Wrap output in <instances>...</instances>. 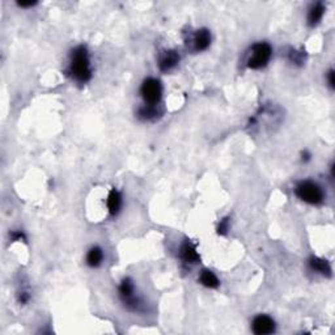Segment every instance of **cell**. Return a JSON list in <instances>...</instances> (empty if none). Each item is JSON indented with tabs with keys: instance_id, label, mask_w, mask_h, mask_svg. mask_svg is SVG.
<instances>
[{
	"instance_id": "obj_13",
	"label": "cell",
	"mask_w": 335,
	"mask_h": 335,
	"mask_svg": "<svg viewBox=\"0 0 335 335\" xmlns=\"http://www.w3.org/2000/svg\"><path fill=\"white\" fill-rule=\"evenodd\" d=\"M104 261V251L100 246H93L89 249L87 254V265L89 267H99Z\"/></svg>"
},
{
	"instance_id": "obj_1",
	"label": "cell",
	"mask_w": 335,
	"mask_h": 335,
	"mask_svg": "<svg viewBox=\"0 0 335 335\" xmlns=\"http://www.w3.org/2000/svg\"><path fill=\"white\" fill-rule=\"evenodd\" d=\"M68 72L76 81L85 84L92 79V67H91V58H89L88 49L84 45L75 47L71 53L70 68Z\"/></svg>"
},
{
	"instance_id": "obj_5",
	"label": "cell",
	"mask_w": 335,
	"mask_h": 335,
	"mask_svg": "<svg viewBox=\"0 0 335 335\" xmlns=\"http://www.w3.org/2000/svg\"><path fill=\"white\" fill-rule=\"evenodd\" d=\"M119 296L128 309H131V311H138L139 305H140V300L135 296V287L131 279L126 278L120 282Z\"/></svg>"
},
{
	"instance_id": "obj_11",
	"label": "cell",
	"mask_w": 335,
	"mask_h": 335,
	"mask_svg": "<svg viewBox=\"0 0 335 335\" xmlns=\"http://www.w3.org/2000/svg\"><path fill=\"white\" fill-rule=\"evenodd\" d=\"M309 267L313 270V271L318 272L324 276H330L332 275V267L329 265V262L326 259H322V258L318 257H312L309 259Z\"/></svg>"
},
{
	"instance_id": "obj_4",
	"label": "cell",
	"mask_w": 335,
	"mask_h": 335,
	"mask_svg": "<svg viewBox=\"0 0 335 335\" xmlns=\"http://www.w3.org/2000/svg\"><path fill=\"white\" fill-rule=\"evenodd\" d=\"M140 95L145 104L151 106H155L161 101L162 96V87L157 79L148 78L143 81L140 87Z\"/></svg>"
},
{
	"instance_id": "obj_18",
	"label": "cell",
	"mask_w": 335,
	"mask_h": 335,
	"mask_svg": "<svg viewBox=\"0 0 335 335\" xmlns=\"http://www.w3.org/2000/svg\"><path fill=\"white\" fill-rule=\"evenodd\" d=\"M11 238L12 241H25L26 240V237H25L24 233L21 230H13L11 233Z\"/></svg>"
},
{
	"instance_id": "obj_21",
	"label": "cell",
	"mask_w": 335,
	"mask_h": 335,
	"mask_svg": "<svg viewBox=\"0 0 335 335\" xmlns=\"http://www.w3.org/2000/svg\"><path fill=\"white\" fill-rule=\"evenodd\" d=\"M35 1H20L18 3V5L22 8H28V7H33V5H35Z\"/></svg>"
},
{
	"instance_id": "obj_7",
	"label": "cell",
	"mask_w": 335,
	"mask_h": 335,
	"mask_svg": "<svg viewBox=\"0 0 335 335\" xmlns=\"http://www.w3.org/2000/svg\"><path fill=\"white\" fill-rule=\"evenodd\" d=\"M180 62V54L177 53L176 50H166L164 51L159 60V68L162 72H168V71L173 70L177 64Z\"/></svg>"
},
{
	"instance_id": "obj_14",
	"label": "cell",
	"mask_w": 335,
	"mask_h": 335,
	"mask_svg": "<svg viewBox=\"0 0 335 335\" xmlns=\"http://www.w3.org/2000/svg\"><path fill=\"white\" fill-rule=\"evenodd\" d=\"M199 282L202 286L207 287V288H218L220 286V282L218 276L211 271V270H203L199 275Z\"/></svg>"
},
{
	"instance_id": "obj_3",
	"label": "cell",
	"mask_w": 335,
	"mask_h": 335,
	"mask_svg": "<svg viewBox=\"0 0 335 335\" xmlns=\"http://www.w3.org/2000/svg\"><path fill=\"white\" fill-rule=\"evenodd\" d=\"M272 57V49L267 42H258L251 46L250 57L247 58V67L261 70L266 67Z\"/></svg>"
},
{
	"instance_id": "obj_6",
	"label": "cell",
	"mask_w": 335,
	"mask_h": 335,
	"mask_svg": "<svg viewBox=\"0 0 335 335\" xmlns=\"http://www.w3.org/2000/svg\"><path fill=\"white\" fill-rule=\"evenodd\" d=\"M251 329H253V333H254V334L267 335V334H272V333H275L276 324H275V321L270 317V316H266V314H259V316H257V317L253 320Z\"/></svg>"
},
{
	"instance_id": "obj_19",
	"label": "cell",
	"mask_w": 335,
	"mask_h": 335,
	"mask_svg": "<svg viewBox=\"0 0 335 335\" xmlns=\"http://www.w3.org/2000/svg\"><path fill=\"white\" fill-rule=\"evenodd\" d=\"M30 300V295L28 292H21L18 295V303L20 304H26Z\"/></svg>"
},
{
	"instance_id": "obj_8",
	"label": "cell",
	"mask_w": 335,
	"mask_h": 335,
	"mask_svg": "<svg viewBox=\"0 0 335 335\" xmlns=\"http://www.w3.org/2000/svg\"><path fill=\"white\" fill-rule=\"evenodd\" d=\"M211 45V33L207 29H199L193 35V49L194 51H205Z\"/></svg>"
},
{
	"instance_id": "obj_16",
	"label": "cell",
	"mask_w": 335,
	"mask_h": 335,
	"mask_svg": "<svg viewBox=\"0 0 335 335\" xmlns=\"http://www.w3.org/2000/svg\"><path fill=\"white\" fill-rule=\"evenodd\" d=\"M288 58L292 63L301 66V64H304V62H305V53H304V51L291 50V53L288 54Z\"/></svg>"
},
{
	"instance_id": "obj_17",
	"label": "cell",
	"mask_w": 335,
	"mask_h": 335,
	"mask_svg": "<svg viewBox=\"0 0 335 335\" xmlns=\"http://www.w3.org/2000/svg\"><path fill=\"white\" fill-rule=\"evenodd\" d=\"M228 229H229V220L228 219L222 220L219 224V228H218V232H219L220 234H225Z\"/></svg>"
},
{
	"instance_id": "obj_2",
	"label": "cell",
	"mask_w": 335,
	"mask_h": 335,
	"mask_svg": "<svg viewBox=\"0 0 335 335\" xmlns=\"http://www.w3.org/2000/svg\"><path fill=\"white\" fill-rule=\"evenodd\" d=\"M297 198H300L301 201L309 205H321L325 199V193L322 190V187L313 181L305 180L301 181L296 185L295 189Z\"/></svg>"
},
{
	"instance_id": "obj_15",
	"label": "cell",
	"mask_w": 335,
	"mask_h": 335,
	"mask_svg": "<svg viewBox=\"0 0 335 335\" xmlns=\"http://www.w3.org/2000/svg\"><path fill=\"white\" fill-rule=\"evenodd\" d=\"M157 114H159L157 109H156L155 106H151V105H145L144 108H141V109L139 110V115H140L141 118H144V119H151V118H155Z\"/></svg>"
},
{
	"instance_id": "obj_10",
	"label": "cell",
	"mask_w": 335,
	"mask_h": 335,
	"mask_svg": "<svg viewBox=\"0 0 335 335\" xmlns=\"http://www.w3.org/2000/svg\"><path fill=\"white\" fill-rule=\"evenodd\" d=\"M108 208L113 216L118 215L122 208V194L116 189H112L108 195Z\"/></svg>"
},
{
	"instance_id": "obj_12",
	"label": "cell",
	"mask_w": 335,
	"mask_h": 335,
	"mask_svg": "<svg viewBox=\"0 0 335 335\" xmlns=\"http://www.w3.org/2000/svg\"><path fill=\"white\" fill-rule=\"evenodd\" d=\"M325 14V5L318 1V3L313 4L312 8L309 9V13H308V25L309 26H316L317 24H320V21L322 20Z\"/></svg>"
},
{
	"instance_id": "obj_20",
	"label": "cell",
	"mask_w": 335,
	"mask_h": 335,
	"mask_svg": "<svg viewBox=\"0 0 335 335\" xmlns=\"http://www.w3.org/2000/svg\"><path fill=\"white\" fill-rule=\"evenodd\" d=\"M328 81H329V85H330V88H334L335 80H334V71L333 70H330L328 72Z\"/></svg>"
},
{
	"instance_id": "obj_22",
	"label": "cell",
	"mask_w": 335,
	"mask_h": 335,
	"mask_svg": "<svg viewBox=\"0 0 335 335\" xmlns=\"http://www.w3.org/2000/svg\"><path fill=\"white\" fill-rule=\"evenodd\" d=\"M301 156H303V157H301V160H303L304 162H307V161H309V160H311V155H309L308 152H303V153H301Z\"/></svg>"
},
{
	"instance_id": "obj_9",
	"label": "cell",
	"mask_w": 335,
	"mask_h": 335,
	"mask_svg": "<svg viewBox=\"0 0 335 335\" xmlns=\"http://www.w3.org/2000/svg\"><path fill=\"white\" fill-rule=\"evenodd\" d=\"M180 257L181 259L185 262V263H189V265H194V263H198L201 257L198 254L197 247H195L194 243H191L190 241L187 240L182 243V246H181L180 250Z\"/></svg>"
}]
</instances>
